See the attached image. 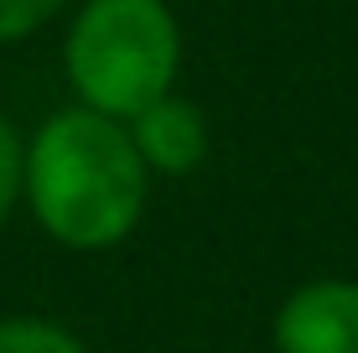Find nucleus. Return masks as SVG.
<instances>
[{
    "label": "nucleus",
    "mask_w": 358,
    "mask_h": 353,
    "mask_svg": "<svg viewBox=\"0 0 358 353\" xmlns=\"http://www.w3.org/2000/svg\"><path fill=\"white\" fill-rule=\"evenodd\" d=\"M125 130H130L135 156L145 161L151 177H187L208 156V120L182 94H166V99L145 104L135 120H125Z\"/></svg>",
    "instance_id": "20e7f679"
},
{
    "label": "nucleus",
    "mask_w": 358,
    "mask_h": 353,
    "mask_svg": "<svg viewBox=\"0 0 358 353\" xmlns=\"http://www.w3.org/2000/svg\"><path fill=\"white\" fill-rule=\"evenodd\" d=\"M151 172L135 156L125 120L68 104L31 130L21 156V203L52 245L73 254L115 250L145 213Z\"/></svg>",
    "instance_id": "f257e3e1"
},
{
    "label": "nucleus",
    "mask_w": 358,
    "mask_h": 353,
    "mask_svg": "<svg viewBox=\"0 0 358 353\" xmlns=\"http://www.w3.org/2000/svg\"><path fill=\"white\" fill-rule=\"evenodd\" d=\"M63 6L68 0H0V47L27 42V36L42 31Z\"/></svg>",
    "instance_id": "423d86ee"
},
{
    "label": "nucleus",
    "mask_w": 358,
    "mask_h": 353,
    "mask_svg": "<svg viewBox=\"0 0 358 353\" xmlns=\"http://www.w3.org/2000/svg\"><path fill=\"white\" fill-rule=\"evenodd\" d=\"M21 156H27V141L10 125V115L0 109V224H6L10 208L21 203Z\"/></svg>",
    "instance_id": "0eeeda50"
},
{
    "label": "nucleus",
    "mask_w": 358,
    "mask_h": 353,
    "mask_svg": "<svg viewBox=\"0 0 358 353\" xmlns=\"http://www.w3.org/2000/svg\"><path fill=\"white\" fill-rule=\"evenodd\" d=\"M0 353H89L52 317H0Z\"/></svg>",
    "instance_id": "39448f33"
},
{
    "label": "nucleus",
    "mask_w": 358,
    "mask_h": 353,
    "mask_svg": "<svg viewBox=\"0 0 358 353\" xmlns=\"http://www.w3.org/2000/svg\"><path fill=\"white\" fill-rule=\"evenodd\" d=\"M182 68V27L166 0H83L63 42V73L83 109L135 120L166 99Z\"/></svg>",
    "instance_id": "f03ea898"
},
{
    "label": "nucleus",
    "mask_w": 358,
    "mask_h": 353,
    "mask_svg": "<svg viewBox=\"0 0 358 353\" xmlns=\"http://www.w3.org/2000/svg\"><path fill=\"white\" fill-rule=\"evenodd\" d=\"M275 353H358V281L322 275L296 286L275 312Z\"/></svg>",
    "instance_id": "7ed1b4c3"
}]
</instances>
